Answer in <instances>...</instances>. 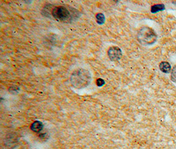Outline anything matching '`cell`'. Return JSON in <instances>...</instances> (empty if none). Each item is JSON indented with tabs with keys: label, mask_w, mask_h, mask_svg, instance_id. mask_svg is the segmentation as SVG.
I'll list each match as a JSON object with an SVG mask.
<instances>
[{
	"label": "cell",
	"mask_w": 176,
	"mask_h": 149,
	"mask_svg": "<svg viewBox=\"0 0 176 149\" xmlns=\"http://www.w3.org/2000/svg\"><path fill=\"white\" fill-rule=\"evenodd\" d=\"M96 20L98 24L99 25H103L105 21H106V18H105L104 15L102 13H98L95 15Z\"/></svg>",
	"instance_id": "8"
},
{
	"label": "cell",
	"mask_w": 176,
	"mask_h": 149,
	"mask_svg": "<svg viewBox=\"0 0 176 149\" xmlns=\"http://www.w3.org/2000/svg\"><path fill=\"white\" fill-rule=\"evenodd\" d=\"M44 125H43L42 123L40 122L39 121H36L32 123L31 126V130L34 131V133H39L43 129Z\"/></svg>",
	"instance_id": "5"
},
{
	"label": "cell",
	"mask_w": 176,
	"mask_h": 149,
	"mask_svg": "<svg viewBox=\"0 0 176 149\" xmlns=\"http://www.w3.org/2000/svg\"><path fill=\"white\" fill-rule=\"evenodd\" d=\"M171 79L173 82L176 83V65L173 66L171 72Z\"/></svg>",
	"instance_id": "9"
},
{
	"label": "cell",
	"mask_w": 176,
	"mask_h": 149,
	"mask_svg": "<svg viewBox=\"0 0 176 149\" xmlns=\"http://www.w3.org/2000/svg\"><path fill=\"white\" fill-rule=\"evenodd\" d=\"M71 83L75 88L82 89L87 87L91 82V75L89 71L79 68L75 70L71 75Z\"/></svg>",
	"instance_id": "1"
},
{
	"label": "cell",
	"mask_w": 176,
	"mask_h": 149,
	"mask_svg": "<svg viewBox=\"0 0 176 149\" xmlns=\"http://www.w3.org/2000/svg\"><path fill=\"white\" fill-rule=\"evenodd\" d=\"M105 84V81L102 78H98L96 80V85L98 86L101 87L103 86Z\"/></svg>",
	"instance_id": "10"
},
{
	"label": "cell",
	"mask_w": 176,
	"mask_h": 149,
	"mask_svg": "<svg viewBox=\"0 0 176 149\" xmlns=\"http://www.w3.org/2000/svg\"><path fill=\"white\" fill-rule=\"evenodd\" d=\"M137 40L143 45H151L156 43L157 35L154 30L149 27H141L137 33Z\"/></svg>",
	"instance_id": "2"
},
{
	"label": "cell",
	"mask_w": 176,
	"mask_h": 149,
	"mask_svg": "<svg viewBox=\"0 0 176 149\" xmlns=\"http://www.w3.org/2000/svg\"><path fill=\"white\" fill-rule=\"evenodd\" d=\"M159 68L162 72L166 73V74H169L170 72H171V66L168 62H162L160 63Z\"/></svg>",
	"instance_id": "6"
},
{
	"label": "cell",
	"mask_w": 176,
	"mask_h": 149,
	"mask_svg": "<svg viewBox=\"0 0 176 149\" xmlns=\"http://www.w3.org/2000/svg\"><path fill=\"white\" fill-rule=\"evenodd\" d=\"M108 56L111 61H118L122 56V51L120 47L113 46L109 48L108 50Z\"/></svg>",
	"instance_id": "4"
},
{
	"label": "cell",
	"mask_w": 176,
	"mask_h": 149,
	"mask_svg": "<svg viewBox=\"0 0 176 149\" xmlns=\"http://www.w3.org/2000/svg\"><path fill=\"white\" fill-rule=\"evenodd\" d=\"M165 10V5L164 4H156V5H154L151 7V9H150V11L152 13H155L157 12H159V11H163Z\"/></svg>",
	"instance_id": "7"
},
{
	"label": "cell",
	"mask_w": 176,
	"mask_h": 149,
	"mask_svg": "<svg viewBox=\"0 0 176 149\" xmlns=\"http://www.w3.org/2000/svg\"><path fill=\"white\" fill-rule=\"evenodd\" d=\"M52 15L54 19L61 22H71L73 16L70 11L64 6H57L52 10Z\"/></svg>",
	"instance_id": "3"
}]
</instances>
